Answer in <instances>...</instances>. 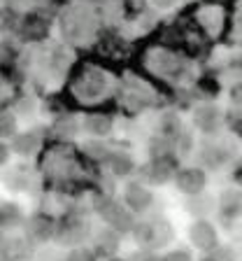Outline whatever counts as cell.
Masks as SVG:
<instances>
[{"label": "cell", "mask_w": 242, "mask_h": 261, "mask_svg": "<svg viewBox=\"0 0 242 261\" xmlns=\"http://www.w3.org/2000/svg\"><path fill=\"white\" fill-rule=\"evenodd\" d=\"M96 212L102 217V222L107 224V226L117 228L119 233L133 231V226H135L133 212L128 207H121V203L112 201V198H96Z\"/></svg>", "instance_id": "6da1fadb"}, {"label": "cell", "mask_w": 242, "mask_h": 261, "mask_svg": "<svg viewBox=\"0 0 242 261\" xmlns=\"http://www.w3.org/2000/svg\"><path fill=\"white\" fill-rule=\"evenodd\" d=\"M135 240L145 247H163L172 240V226L166 219H156V222H142L133 226Z\"/></svg>", "instance_id": "7a4b0ae2"}, {"label": "cell", "mask_w": 242, "mask_h": 261, "mask_svg": "<svg viewBox=\"0 0 242 261\" xmlns=\"http://www.w3.org/2000/svg\"><path fill=\"white\" fill-rule=\"evenodd\" d=\"M189 240L194 245L196 250L200 252H212L219 250V233H217V226L205 217H198L191 226H189Z\"/></svg>", "instance_id": "3957f363"}, {"label": "cell", "mask_w": 242, "mask_h": 261, "mask_svg": "<svg viewBox=\"0 0 242 261\" xmlns=\"http://www.w3.org/2000/svg\"><path fill=\"white\" fill-rule=\"evenodd\" d=\"M91 236V224L79 217H68L61 226H56L54 238L65 247H77L84 245V240Z\"/></svg>", "instance_id": "277c9868"}, {"label": "cell", "mask_w": 242, "mask_h": 261, "mask_svg": "<svg viewBox=\"0 0 242 261\" xmlns=\"http://www.w3.org/2000/svg\"><path fill=\"white\" fill-rule=\"evenodd\" d=\"M175 187L182 191L184 196H198L205 191L207 187V175H205L203 168H196V166H184V168H177L175 173Z\"/></svg>", "instance_id": "5b68a950"}, {"label": "cell", "mask_w": 242, "mask_h": 261, "mask_svg": "<svg viewBox=\"0 0 242 261\" xmlns=\"http://www.w3.org/2000/svg\"><path fill=\"white\" fill-rule=\"evenodd\" d=\"M124 203L130 212H145L154 203V194L140 182H128L124 189Z\"/></svg>", "instance_id": "8992f818"}, {"label": "cell", "mask_w": 242, "mask_h": 261, "mask_svg": "<svg viewBox=\"0 0 242 261\" xmlns=\"http://www.w3.org/2000/svg\"><path fill=\"white\" fill-rule=\"evenodd\" d=\"M219 219L224 224H233L242 215V191L240 189H226L219 196Z\"/></svg>", "instance_id": "52a82bcc"}, {"label": "cell", "mask_w": 242, "mask_h": 261, "mask_svg": "<svg viewBox=\"0 0 242 261\" xmlns=\"http://www.w3.org/2000/svg\"><path fill=\"white\" fill-rule=\"evenodd\" d=\"M221 119H224V114H221V110L217 105L207 103V105H198L194 110V126L198 130H203V133H207V136L219 128Z\"/></svg>", "instance_id": "ba28073f"}, {"label": "cell", "mask_w": 242, "mask_h": 261, "mask_svg": "<svg viewBox=\"0 0 242 261\" xmlns=\"http://www.w3.org/2000/svg\"><path fill=\"white\" fill-rule=\"evenodd\" d=\"M175 173H177V166H175V161H172L170 156H158L154 159V163H149L145 168V175L151 179V182H158V185H166L168 179L175 177Z\"/></svg>", "instance_id": "9c48e42d"}, {"label": "cell", "mask_w": 242, "mask_h": 261, "mask_svg": "<svg viewBox=\"0 0 242 261\" xmlns=\"http://www.w3.org/2000/svg\"><path fill=\"white\" fill-rule=\"evenodd\" d=\"M28 236L33 240H38V243H44V240L54 238L56 233V226H54V219L47 217V215H33L28 219Z\"/></svg>", "instance_id": "30bf717a"}, {"label": "cell", "mask_w": 242, "mask_h": 261, "mask_svg": "<svg viewBox=\"0 0 242 261\" xmlns=\"http://www.w3.org/2000/svg\"><path fill=\"white\" fill-rule=\"evenodd\" d=\"M84 130L89 133V136L93 138H105L112 133V117H107V114H102V112H91V114H86L84 117Z\"/></svg>", "instance_id": "8fae6325"}, {"label": "cell", "mask_w": 242, "mask_h": 261, "mask_svg": "<svg viewBox=\"0 0 242 261\" xmlns=\"http://www.w3.org/2000/svg\"><path fill=\"white\" fill-rule=\"evenodd\" d=\"M119 250V231L112 226L102 228L100 233H96V247H93V252H96L98 256H112L114 252Z\"/></svg>", "instance_id": "7c38bea8"}, {"label": "cell", "mask_w": 242, "mask_h": 261, "mask_svg": "<svg viewBox=\"0 0 242 261\" xmlns=\"http://www.w3.org/2000/svg\"><path fill=\"white\" fill-rule=\"evenodd\" d=\"M40 149V138L35 133H16L12 138V152L19 156H33Z\"/></svg>", "instance_id": "4fadbf2b"}, {"label": "cell", "mask_w": 242, "mask_h": 261, "mask_svg": "<svg viewBox=\"0 0 242 261\" xmlns=\"http://www.w3.org/2000/svg\"><path fill=\"white\" fill-rule=\"evenodd\" d=\"M107 163H110V168L114 170V175H128V173H133V168H135L133 159L126 152H110Z\"/></svg>", "instance_id": "5bb4252c"}, {"label": "cell", "mask_w": 242, "mask_h": 261, "mask_svg": "<svg viewBox=\"0 0 242 261\" xmlns=\"http://www.w3.org/2000/svg\"><path fill=\"white\" fill-rule=\"evenodd\" d=\"M200 159H203V163L207 166V168H219V166H224L226 163V152L221 149V147H212V145H205L203 152H200Z\"/></svg>", "instance_id": "9a60e30c"}, {"label": "cell", "mask_w": 242, "mask_h": 261, "mask_svg": "<svg viewBox=\"0 0 242 261\" xmlns=\"http://www.w3.org/2000/svg\"><path fill=\"white\" fill-rule=\"evenodd\" d=\"M21 224V212L16 205H0V228H14Z\"/></svg>", "instance_id": "2e32d148"}, {"label": "cell", "mask_w": 242, "mask_h": 261, "mask_svg": "<svg viewBox=\"0 0 242 261\" xmlns=\"http://www.w3.org/2000/svg\"><path fill=\"white\" fill-rule=\"evenodd\" d=\"M16 136V117L12 112H0V140Z\"/></svg>", "instance_id": "e0dca14e"}, {"label": "cell", "mask_w": 242, "mask_h": 261, "mask_svg": "<svg viewBox=\"0 0 242 261\" xmlns=\"http://www.w3.org/2000/svg\"><path fill=\"white\" fill-rule=\"evenodd\" d=\"M65 261H98V254L91 250V247H84V245H77V247H70Z\"/></svg>", "instance_id": "ac0fdd59"}, {"label": "cell", "mask_w": 242, "mask_h": 261, "mask_svg": "<svg viewBox=\"0 0 242 261\" xmlns=\"http://www.w3.org/2000/svg\"><path fill=\"white\" fill-rule=\"evenodd\" d=\"M161 261H194V259H191V254H189L186 250H175V252L163 256Z\"/></svg>", "instance_id": "d6986e66"}, {"label": "cell", "mask_w": 242, "mask_h": 261, "mask_svg": "<svg viewBox=\"0 0 242 261\" xmlns=\"http://www.w3.org/2000/svg\"><path fill=\"white\" fill-rule=\"evenodd\" d=\"M231 103L235 108H242V82H237V84L231 87Z\"/></svg>", "instance_id": "ffe728a7"}, {"label": "cell", "mask_w": 242, "mask_h": 261, "mask_svg": "<svg viewBox=\"0 0 242 261\" xmlns=\"http://www.w3.org/2000/svg\"><path fill=\"white\" fill-rule=\"evenodd\" d=\"M7 159H10V147H7L5 142L0 140V166H5Z\"/></svg>", "instance_id": "44dd1931"}, {"label": "cell", "mask_w": 242, "mask_h": 261, "mask_svg": "<svg viewBox=\"0 0 242 261\" xmlns=\"http://www.w3.org/2000/svg\"><path fill=\"white\" fill-rule=\"evenodd\" d=\"M235 179H237V185L242 187V166H240V168H237V173H235Z\"/></svg>", "instance_id": "7402d4cb"}, {"label": "cell", "mask_w": 242, "mask_h": 261, "mask_svg": "<svg viewBox=\"0 0 242 261\" xmlns=\"http://www.w3.org/2000/svg\"><path fill=\"white\" fill-rule=\"evenodd\" d=\"M200 261H219V259H217V256L212 254V256H205V259H200Z\"/></svg>", "instance_id": "603a6c76"}, {"label": "cell", "mask_w": 242, "mask_h": 261, "mask_svg": "<svg viewBox=\"0 0 242 261\" xmlns=\"http://www.w3.org/2000/svg\"><path fill=\"white\" fill-rule=\"evenodd\" d=\"M5 250V238H3V236H0V252Z\"/></svg>", "instance_id": "cb8c5ba5"}, {"label": "cell", "mask_w": 242, "mask_h": 261, "mask_svg": "<svg viewBox=\"0 0 242 261\" xmlns=\"http://www.w3.org/2000/svg\"><path fill=\"white\" fill-rule=\"evenodd\" d=\"M145 261H161V259H156V256H147Z\"/></svg>", "instance_id": "d4e9b609"}, {"label": "cell", "mask_w": 242, "mask_h": 261, "mask_svg": "<svg viewBox=\"0 0 242 261\" xmlns=\"http://www.w3.org/2000/svg\"><path fill=\"white\" fill-rule=\"evenodd\" d=\"M110 261H124V259H114V256H112V259H110Z\"/></svg>", "instance_id": "484cf974"}]
</instances>
